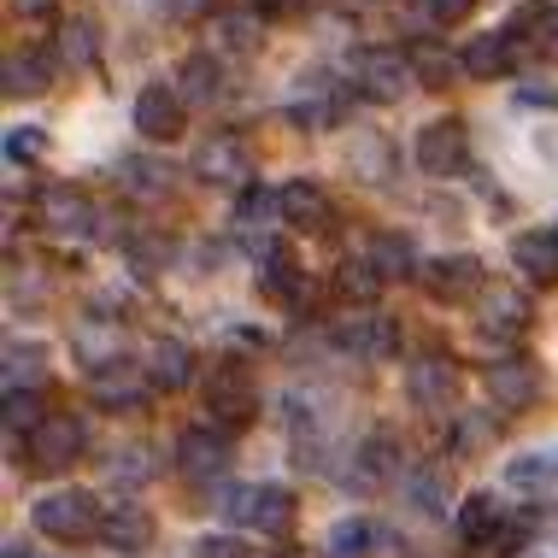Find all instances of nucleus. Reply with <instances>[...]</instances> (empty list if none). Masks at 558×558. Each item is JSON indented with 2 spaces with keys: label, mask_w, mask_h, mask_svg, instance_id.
<instances>
[{
  "label": "nucleus",
  "mask_w": 558,
  "mask_h": 558,
  "mask_svg": "<svg viewBox=\"0 0 558 558\" xmlns=\"http://www.w3.org/2000/svg\"><path fill=\"white\" fill-rule=\"evenodd\" d=\"M147 376H154L159 395H177V388L194 383V347L189 341H154V353H147Z\"/></svg>",
  "instance_id": "5701e85b"
},
{
  "label": "nucleus",
  "mask_w": 558,
  "mask_h": 558,
  "mask_svg": "<svg viewBox=\"0 0 558 558\" xmlns=\"http://www.w3.org/2000/svg\"><path fill=\"white\" fill-rule=\"evenodd\" d=\"M347 77H353V95L376 100V107H388V100H400L405 88H417V71H412V53H405V48H365V53H353Z\"/></svg>",
  "instance_id": "f03ea898"
},
{
  "label": "nucleus",
  "mask_w": 558,
  "mask_h": 558,
  "mask_svg": "<svg viewBox=\"0 0 558 558\" xmlns=\"http://www.w3.org/2000/svg\"><path fill=\"white\" fill-rule=\"evenodd\" d=\"M324 558H376V523H365V518L336 523L324 541Z\"/></svg>",
  "instance_id": "c756f323"
},
{
  "label": "nucleus",
  "mask_w": 558,
  "mask_h": 558,
  "mask_svg": "<svg viewBox=\"0 0 558 558\" xmlns=\"http://www.w3.org/2000/svg\"><path fill=\"white\" fill-rule=\"evenodd\" d=\"M7 95L12 100H29V95H48V83H53V59L48 53H7Z\"/></svg>",
  "instance_id": "bb28decb"
},
{
  "label": "nucleus",
  "mask_w": 558,
  "mask_h": 558,
  "mask_svg": "<svg viewBox=\"0 0 558 558\" xmlns=\"http://www.w3.org/2000/svg\"><path fill=\"white\" fill-rule=\"evenodd\" d=\"M183 118H189V107L171 83H147L142 95H135V130H142L147 142H177V135H183Z\"/></svg>",
  "instance_id": "4468645a"
},
{
  "label": "nucleus",
  "mask_w": 558,
  "mask_h": 558,
  "mask_svg": "<svg viewBox=\"0 0 558 558\" xmlns=\"http://www.w3.org/2000/svg\"><path fill=\"white\" fill-rule=\"evenodd\" d=\"M206 412H213L218 429L253 424V412H259V388H253V376L241 365H218L213 376H206Z\"/></svg>",
  "instance_id": "20e7f679"
},
{
  "label": "nucleus",
  "mask_w": 558,
  "mask_h": 558,
  "mask_svg": "<svg viewBox=\"0 0 558 558\" xmlns=\"http://www.w3.org/2000/svg\"><path fill=\"white\" fill-rule=\"evenodd\" d=\"M247 7H253V12H265V19H282V12L294 7V0H247Z\"/></svg>",
  "instance_id": "8fccbe9b"
},
{
  "label": "nucleus",
  "mask_w": 558,
  "mask_h": 558,
  "mask_svg": "<svg viewBox=\"0 0 558 558\" xmlns=\"http://www.w3.org/2000/svg\"><path fill=\"white\" fill-rule=\"evenodd\" d=\"M59 59H65V71H88L100 59V36L88 19H71L65 29H59Z\"/></svg>",
  "instance_id": "473e14b6"
},
{
  "label": "nucleus",
  "mask_w": 558,
  "mask_h": 558,
  "mask_svg": "<svg viewBox=\"0 0 558 558\" xmlns=\"http://www.w3.org/2000/svg\"><path fill=\"white\" fill-rule=\"evenodd\" d=\"M541 395V371L530 359H500V365H488V400L500 405V412H530Z\"/></svg>",
  "instance_id": "dca6fc26"
},
{
  "label": "nucleus",
  "mask_w": 558,
  "mask_h": 558,
  "mask_svg": "<svg viewBox=\"0 0 558 558\" xmlns=\"http://www.w3.org/2000/svg\"><path fill=\"white\" fill-rule=\"evenodd\" d=\"M553 476H558V464L547 459V452H530V459L511 464V488H547Z\"/></svg>",
  "instance_id": "ea45409f"
},
{
  "label": "nucleus",
  "mask_w": 558,
  "mask_h": 558,
  "mask_svg": "<svg viewBox=\"0 0 558 558\" xmlns=\"http://www.w3.org/2000/svg\"><path fill=\"white\" fill-rule=\"evenodd\" d=\"M488 441H494V417L488 412H459L452 417V435H447L452 459H476V452H488Z\"/></svg>",
  "instance_id": "2f4dec72"
},
{
  "label": "nucleus",
  "mask_w": 558,
  "mask_h": 558,
  "mask_svg": "<svg viewBox=\"0 0 558 558\" xmlns=\"http://www.w3.org/2000/svg\"><path fill=\"white\" fill-rule=\"evenodd\" d=\"M530 48L541 59H558V7H547V12H535V19H530Z\"/></svg>",
  "instance_id": "a19ab883"
},
{
  "label": "nucleus",
  "mask_w": 558,
  "mask_h": 558,
  "mask_svg": "<svg viewBox=\"0 0 558 558\" xmlns=\"http://www.w3.org/2000/svg\"><path fill=\"white\" fill-rule=\"evenodd\" d=\"M395 459H400L395 435H371V441L359 447V482H383L388 471H395Z\"/></svg>",
  "instance_id": "4c0bfd02"
},
{
  "label": "nucleus",
  "mask_w": 558,
  "mask_h": 558,
  "mask_svg": "<svg viewBox=\"0 0 558 558\" xmlns=\"http://www.w3.org/2000/svg\"><path fill=\"white\" fill-rule=\"evenodd\" d=\"M41 424H48V412H41V395H36V388L7 395V429H12V435H24V441H29Z\"/></svg>",
  "instance_id": "c9c22d12"
},
{
  "label": "nucleus",
  "mask_w": 558,
  "mask_h": 558,
  "mask_svg": "<svg viewBox=\"0 0 558 558\" xmlns=\"http://www.w3.org/2000/svg\"><path fill=\"white\" fill-rule=\"evenodd\" d=\"M341 112H347V95H341V88H329V83H312V95L289 107V118L300 130H336Z\"/></svg>",
  "instance_id": "c85d7f7f"
},
{
  "label": "nucleus",
  "mask_w": 558,
  "mask_h": 558,
  "mask_svg": "<svg viewBox=\"0 0 558 558\" xmlns=\"http://www.w3.org/2000/svg\"><path fill=\"white\" fill-rule=\"evenodd\" d=\"M476 329H482V341H518L523 329H530L535 318V306H530V294L523 289H488L476 300Z\"/></svg>",
  "instance_id": "ddd939ff"
},
{
  "label": "nucleus",
  "mask_w": 558,
  "mask_h": 558,
  "mask_svg": "<svg viewBox=\"0 0 558 558\" xmlns=\"http://www.w3.org/2000/svg\"><path fill=\"white\" fill-rule=\"evenodd\" d=\"M36 383H41V347L36 341H12L7 347V395L36 388Z\"/></svg>",
  "instance_id": "f704fd0d"
},
{
  "label": "nucleus",
  "mask_w": 558,
  "mask_h": 558,
  "mask_svg": "<svg viewBox=\"0 0 558 558\" xmlns=\"http://www.w3.org/2000/svg\"><path fill=\"white\" fill-rule=\"evenodd\" d=\"M230 511L235 523H247L253 535H289V523H294V494L289 488H277V482H259V488H241L230 494Z\"/></svg>",
  "instance_id": "423d86ee"
},
{
  "label": "nucleus",
  "mask_w": 558,
  "mask_h": 558,
  "mask_svg": "<svg viewBox=\"0 0 558 558\" xmlns=\"http://www.w3.org/2000/svg\"><path fill=\"white\" fill-rule=\"evenodd\" d=\"M201 558H253V553L241 547L235 535H206V541H201Z\"/></svg>",
  "instance_id": "a18cd8bd"
},
{
  "label": "nucleus",
  "mask_w": 558,
  "mask_h": 558,
  "mask_svg": "<svg viewBox=\"0 0 558 558\" xmlns=\"http://www.w3.org/2000/svg\"><path fill=\"white\" fill-rule=\"evenodd\" d=\"M405 494H412V506H417V511H429V518H435V511L452 500V482H447L441 464H417V471L405 476Z\"/></svg>",
  "instance_id": "72a5a7b5"
},
{
  "label": "nucleus",
  "mask_w": 558,
  "mask_h": 558,
  "mask_svg": "<svg viewBox=\"0 0 558 558\" xmlns=\"http://www.w3.org/2000/svg\"><path fill=\"white\" fill-rule=\"evenodd\" d=\"M471 7L476 0H417V19H424L429 29H452V24L471 19Z\"/></svg>",
  "instance_id": "58836bf2"
},
{
  "label": "nucleus",
  "mask_w": 558,
  "mask_h": 558,
  "mask_svg": "<svg viewBox=\"0 0 558 558\" xmlns=\"http://www.w3.org/2000/svg\"><path fill=\"white\" fill-rule=\"evenodd\" d=\"M459 535H464V547L488 553V541L506 535V511H500V500H494V494H471V500L459 506Z\"/></svg>",
  "instance_id": "b1692460"
},
{
  "label": "nucleus",
  "mask_w": 558,
  "mask_h": 558,
  "mask_svg": "<svg viewBox=\"0 0 558 558\" xmlns=\"http://www.w3.org/2000/svg\"><path fill=\"white\" fill-rule=\"evenodd\" d=\"M36 223L48 235H71V241H83V235H100V206L88 201L83 189H41V201H36Z\"/></svg>",
  "instance_id": "6e6552de"
},
{
  "label": "nucleus",
  "mask_w": 558,
  "mask_h": 558,
  "mask_svg": "<svg viewBox=\"0 0 558 558\" xmlns=\"http://www.w3.org/2000/svg\"><path fill=\"white\" fill-rule=\"evenodd\" d=\"M194 177H201V183H213V189H247V183H253V154H247V142H241L235 130L206 135V142L194 147Z\"/></svg>",
  "instance_id": "7ed1b4c3"
},
{
  "label": "nucleus",
  "mask_w": 558,
  "mask_h": 558,
  "mask_svg": "<svg viewBox=\"0 0 558 558\" xmlns=\"http://www.w3.org/2000/svg\"><path fill=\"white\" fill-rule=\"evenodd\" d=\"M12 12H19V19H53L59 0H12Z\"/></svg>",
  "instance_id": "09e8293b"
},
{
  "label": "nucleus",
  "mask_w": 558,
  "mask_h": 558,
  "mask_svg": "<svg viewBox=\"0 0 558 558\" xmlns=\"http://www.w3.org/2000/svg\"><path fill=\"white\" fill-rule=\"evenodd\" d=\"M218 36H223V48H230V53H247L253 41H259V36L247 29V19H218Z\"/></svg>",
  "instance_id": "c03bdc74"
},
{
  "label": "nucleus",
  "mask_w": 558,
  "mask_h": 558,
  "mask_svg": "<svg viewBox=\"0 0 558 558\" xmlns=\"http://www.w3.org/2000/svg\"><path fill=\"white\" fill-rule=\"evenodd\" d=\"M405 53H412V71L424 88H447L464 71V59H452L447 48H435V41H417V48H405Z\"/></svg>",
  "instance_id": "7c9ffc66"
},
{
  "label": "nucleus",
  "mask_w": 558,
  "mask_h": 558,
  "mask_svg": "<svg viewBox=\"0 0 558 558\" xmlns=\"http://www.w3.org/2000/svg\"><path fill=\"white\" fill-rule=\"evenodd\" d=\"M41 130H29V124H19V130H7V159L19 165V159H41Z\"/></svg>",
  "instance_id": "79ce46f5"
},
{
  "label": "nucleus",
  "mask_w": 558,
  "mask_h": 558,
  "mask_svg": "<svg viewBox=\"0 0 558 558\" xmlns=\"http://www.w3.org/2000/svg\"><path fill=\"white\" fill-rule=\"evenodd\" d=\"M88 395H95V405H107V412H135V405H147V395H154V376H147V365L112 359V365H100L88 376Z\"/></svg>",
  "instance_id": "9d476101"
},
{
  "label": "nucleus",
  "mask_w": 558,
  "mask_h": 558,
  "mask_svg": "<svg viewBox=\"0 0 558 558\" xmlns=\"http://www.w3.org/2000/svg\"><path fill=\"white\" fill-rule=\"evenodd\" d=\"M336 289H341V300H359V306H371L376 289H383V277H376L371 259H347L341 277H336Z\"/></svg>",
  "instance_id": "e433bc0d"
},
{
  "label": "nucleus",
  "mask_w": 558,
  "mask_h": 558,
  "mask_svg": "<svg viewBox=\"0 0 558 558\" xmlns=\"http://www.w3.org/2000/svg\"><path fill=\"white\" fill-rule=\"evenodd\" d=\"M259 282H265L270 300H282V306H300V300H306V270H300L294 253H282V247H270L259 259Z\"/></svg>",
  "instance_id": "a878e982"
},
{
  "label": "nucleus",
  "mask_w": 558,
  "mask_h": 558,
  "mask_svg": "<svg viewBox=\"0 0 558 558\" xmlns=\"http://www.w3.org/2000/svg\"><path fill=\"white\" fill-rule=\"evenodd\" d=\"M359 171H365V183H383L388 165H383V142H365L359 147Z\"/></svg>",
  "instance_id": "49530a36"
},
{
  "label": "nucleus",
  "mask_w": 558,
  "mask_h": 558,
  "mask_svg": "<svg viewBox=\"0 0 558 558\" xmlns=\"http://www.w3.org/2000/svg\"><path fill=\"white\" fill-rule=\"evenodd\" d=\"M417 289L441 306H464V300H482V265L471 253H452V259H429L417 270Z\"/></svg>",
  "instance_id": "1a4fd4ad"
},
{
  "label": "nucleus",
  "mask_w": 558,
  "mask_h": 558,
  "mask_svg": "<svg viewBox=\"0 0 558 558\" xmlns=\"http://www.w3.org/2000/svg\"><path fill=\"white\" fill-rule=\"evenodd\" d=\"M277 558H306V553H300V547H289V553H277Z\"/></svg>",
  "instance_id": "603ef678"
},
{
  "label": "nucleus",
  "mask_w": 558,
  "mask_h": 558,
  "mask_svg": "<svg viewBox=\"0 0 558 558\" xmlns=\"http://www.w3.org/2000/svg\"><path fill=\"white\" fill-rule=\"evenodd\" d=\"M177 471H183L189 482H218L223 471H230V435H223L218 424H194L177 435Z\"/></svg>",
  "instance_id": "9b49d317"
},
{
  "label": "nucleus",
  "mask_w": 558,
  "mask_h": 558,
  "mask_svg": "<svg viewBox=\"0 0 558 558\" xmlns=\"http://www.w3.org/2000/svg\"><path fill=\"white\" fill-rule=\"evenodd\" d=\"M511 270L535 289H553L558 282V230H523L511 241Z\"/></svg>",
  "instance_id": "f3484780"
},
{
  "label": "nucleus",
  "mask_w": 558,
  "mask_h": 558,
  "mask_svg": "<svg viewBox=\"0 0 558 558\" xmlns=\"http://www.w3.org/2000/svg\"><path fill=\"white\" fill-rule=\"evenodd\" d=\"M405 395L417 412H447L459 400V365L447 353H424L417 365H405Z\"/></svg>",
  "instance_id": "f8f14e48"
},
{
  "label": "nucleus",
  "mask_w": 558,
  "mask_h": 558,
  "mask_svg": "<svg viewBox=\"0 0 558 558\" xmlns=\"http://www.w3.org/2000/svg\"><path fill=\"white\" fill-rule=\"evenodd\" d=\"M29 518H36V530L48 541H88V535H100L107 511H100V500L88 488H59V494H41Z\"/></svg>",
  "instance_id": "f257e3e1"
},
{
  "label": "nucleus",
  "mask_w": 558,
  "mask_h": 558,
  "mask_svg": "<svg viewBox=\"0 0 558 558\" xmlns=\"http://www.w3.org/2000/svg\"><path fill=\"white\" fill-rule=\"evenodd\" d=\"M165 12H171V19H206V12L218 7V0H159Z\"/></svg>",
  "instance_id": "de8ad7c7"
},
{
  "label": "nucleus",
  "mask_w": 558,
  "mask_h": 558,
  "mask_svg": "<svg viewBox=\"0 0 558 558\" xmlns=\"http://www.w3.org/2000/svg\"><path fill=\"white\" fill-rule=\"evenodd\" d=\"M177 95H183V107H213V100L223 95L218 53H189L183 65H177Z\"/></svg>",
  "instance_id": "4be33fe9"
},
{
  "label": "nucleus",
  "mask_w": 558,
  "mask_h": 558,
  "mask_svg": "<svg viewBox=\"0 0 558 558\" xmlns=\"http://www.w3.org/2000/svg\"><path fill=\"white\" fill-rule=\"evenodd\" d=\"M107 471H112L118 482H142L147 471H154V464H147L142 447H124V452H118V464H107Z\"/></svg>",
  "instance_id": "37998d69"
},
{
  "label": "nucleus",
  "mask_w": 558,
  "mask_h": 558,
  "mask_svg": "<svg viewBox=\"0 0 558 558\" xmlns=\"http://www.w3.org/2000/svg\"><path fill=\"white\" fill-rule=\"evenodd\" d=\"M365 259L376 265V277L383 282H395V277H417V253H412V235H400V230H376L371 235V247H365Z\"/></svg>",
  "instance_id": "393cba45"
},
{
  "label": "nucleus",
  "mask_w": 558,
  "mask_h": 558,
  "mask_svg": "<svg viewBox=\"0 0 558 558\" xmlns=\"http://www.w3.org/2000/svg\"><path fill=\"white\" fill-rule=\"evenodd\" d=\"M171 165L165 159H124L118 165V189L130 194V201H165L171 194Z\"/></svg>",
  "instance_id": "cd10ccee"
},
{
  "label": "nucleus",
  "mask_w": 558,
  "mask_h": 558,
  "mask_svg": "<svg viewBox=\"0 0 558 558\" xmlns=\"http://www.w3.org/2000/svg\"><path fill=\"white\" fill-rule=\"evenodd\" d=\"M7 558H36V553H29V547H7Z\"/></svg>",
  "instance_id": "3c124183"
},
{
  "label": "nucleus",
  "mask_w": 558,
  "mask_h": 558,
  "mask_svg": "<svg viewBox=\"0 0 558 558\" xmlns=\"http://www.w3.org/2000/svg\"><path fill=\"white\" fill-rule=\"evenodd\" d=\"M417 165H424V177H464L471 171V135H464L459 118H435V124L417 130Z\"/></svg>",
  "instance_id": "0eeeda50"
},
{
  "label": "nucleus",
  "mask_w": 558,
  "mask_h": 558,
  "mask_svg": "<svg viewBox=\"0 0 558 558\" xmlns=\"http://www.w3.org/2000/svg\"><path fill=\"white\" fill-rule=\"evenodd\" d=\"M459 59H464V77H476V83L511 77V71H518V29H488V36H476Z\"/></svg>",
  "instance_id": "a211bd4d"
},
{
  "label": "nucleus",
  "mask_w": 558,
  "mask_h": 558,
  "mask_svg": "<svg viewBox=\"0 0 558 558\" xmlns=\"http://www.w3.org/2000/svg\"><path fill=\"white\" fill-rule=\"evenodd\" d=\"M83 417H71V412H48V424H41L36 435L24 441V459H29V471H65V464H77L83 459Z\"/></svg>",
  "instance_id": "39448f33"
},
{
  "label": "nucleus",
  "mask_w": 558,
  "mask_h": 558,
  "mask_svg": "<svg viewBox=\"0 0 558 558\" xmlns=\"http://www.w3.org/2000/svg\"><path fill=\"white\" fill-rule=\"evenodd\" d=\"M282 223L300 235H324L329 223H336V206H329V194L318 183H300L294 177V183L282 189Z\"/></svg>",
  "instance_id": "6ab92c4d"
},
{
  "label": "nucleus",
  "mask_w": 558,
  "mask_h": 558,
  "mask_svg": "<svg viewBox=\"0 0 558 558\" xmlns=\"http://www.w3.org/2000/svg\"><path fill=\"white\" fill-rule=\"evenodd\" d=\"M270 223H282V194H270V189H259L253 183L247 194H241V206H235V235L247 241V247H259V259H265V230Z\"/></svg>",
  "instance_id": "412c9836"
},
{
  "label": "nucleus",
  "mask_w": 558,
  "mask_h": 558,
  "mask_svg": "<svg viewBox=\"0 0 558 558\" xmlns=\"http://www.w3.org/2000/svg\"><path fill=\"white\" fill-rule=\"evenodd\" d=\"M100 541H107L112 553H147V547H154V511H147V506H130V500L107 506Z\"/></svg>",
  "instance_id": "aec40b11"
},
{
  "label": "nucleus",
  "mask_w": 558,
  "mask_h": 558,
  "mask_svg": "<svg viewBox=\"0 0 558 558\" xmlns=\"http://www.w3.org/2000/svg\"><path fill=\"white\" fill-rule=\"evenodd\" d=\"M336 341L353 359H365V365H383V359H395V347H400V324L376 318V312H353V318L336 329Z\"/></svg>",
  "instance_id": "2eb2a0df"
}]
</instances>
